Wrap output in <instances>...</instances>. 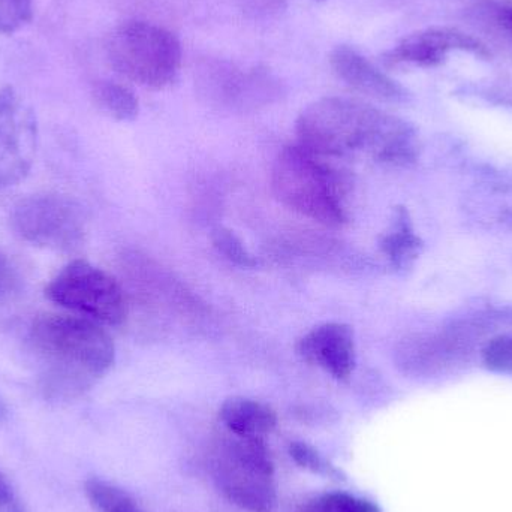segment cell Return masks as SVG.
I'll list each match as a JSON object with an SVG mask.
<instances>
[{
    "instance_id": "1",
    "label": "cell",
    "mask_w": 512,
    "mask_h": 512,
    "mask_svg": "<svg viewBox=\"0 0 512 512\" xmlns=\"http://www.w3.org/2000/svg\"><path fill=\"white\" fill-rule=\"evenodd\" d=\"M295 129L298 144L336 161L369 156L379 164L408 165L418 155L409 123L360 99H318L301 111Z\"/></svg>"
},
{
    "instance_id": "2",
    "label": "cell",
    "mask_w": 512,
    "mask_h": 512,
    "mask_svg": "<svg viewBox=\"0 0 512 512\" xmlns=\"http://www.w3.org/2000/svg\"><path fill=\"white\" fill-rule=\"evenodd\" d=\"M29 343L41 364V390L51 400H71L86 393L116 358L110 334L84 316H38L30 325Z\"/></svg>"
},
{
    "instance_id": "3",
    "label": "cell",
    "mask_w": 512,
    "mask_h": 512,
    "mask_svg": "<svg viewBox=\"0 0 512 512\" xmlns=\"http://www.w3.org/2000/svg\"><path fill=\"white\" fill-rule=\"evenodd\" d=\"M333 161L301 144L277 155L271 171V188L277 200L310 221L330 228L348 224L346 198L351 176Z\"/></svg>"
},
{
    "instance_id": "4",
    "label": "cell",
    "mask_w": 512,
    "mask_h": 512,
    "mask_svg": "<svg viewBox=\"0 0 512 512\" xmlns=\"http://www.w3.org/2000/svg\"><path fill=\"white\" fill-rule=\"evenodd\" d=\"M210 472L222 496L240 510L276 511V471L264 439H219L210 456Z\"/></svg>"
},
{
    "instance_id": "5",
    "label": "cell",
    "mask_w": 512,
    "mask_h": 512,
    "mask_svg": "<svg viewBox=\"0 0 512 512\" xmlns=\"http://www.w3.org/2000/svg\"><path fill=\"white\" fill-rule=\"evenodd\" d=\"M111 66L126 80L147 89L173 86L182 68L183 50L171 30L149 21H126L107 42Z\"/></svg>"
},
{
    "instance_id": "6",
    "label": "cell",
    "mask_w": 512,
    "mask_h": 512,
    "mask_svg": "<svg viewBox=\"0 0 512 512\" xmlns=\"http://www.w3.org/2000/svg\"><path fill=\"white\" fill-rule=\"evenodd\" d=\"M48 300L98 324L119 327L128 318V300L111 274L90 262H69L45 288Z\"/></svg>"
},
{
    "instance_id": "7",
    "label": "cell",
    "mask_w": 512,
    "mask_h": 512,
    "mask_svg": "<svg viewBox=\"0 0 512 512\" xmlns=\"http://www.w3.org/2000/svg\"><path fill=\"white\" fill-rule=\"evenodd\" d=\"M12 230L18 237L38 248L74 251L86 234V222L80 206L56 194L24 198L12 210Z\"/></svg>"
},
{
    "instance_id": "8",
    "label": "cell",
    "mask_w": 512,
    "mask_h": 512,
    "mask_svg": "<svg viewBox=\"0 0 512 512\" xmlns=\"http://www.w3.org/2000/svg\"><path fill=\"white\" fill-rule=\"evenodd\" d=\"M38 149V123L14 87L0 90V189L26 179Z\"/></svg>"
},
{
    "instance_id": "9",
    "label": "cell",
    "mask_w": 512,
    "mask_h": 512,
    "mask_svg": "<svg viewBox=\"0 0 512 512\" xmlns=\"http://www.w3.org/2000/svg\"><path fill=\"white\" fill-rule=\"evenodd\" d=\"M454 51L489 57L490 51L480 39L453 27H430L412 33L384 54L385 65H412L433 68L441 65Z\"/></svg>"
},
{
    "instance_id": "10",
    "label": "cell",
    "mask_w": 512,
    "mask_h": 512,
    "mask_svg": "<svg viewBox=\"0 0 512 512\" xmlns=\"http://www.w3.org/2000/svg\"><path fill=\"white\" fill-rule=\"evenodd\" d=\"M201 84L216 99L242 107L267 102L280 92L279 81L267 69L243 71L222 60L206 63L201 69Z\"/></svg>"
},
{
    "instance_id": "11",
    "label": "cell",
    "mask_w": 512,
    "mask_h": 512,
    "mask_svg": "<svg viewBox=\"0 0 512 512\" xmlns=\"http://www.w3.org/2000/svg\"><path fill=\"white\" fill-rule=\"evenodd\" d=\"M297 352L337 381H348L357 364L354 331L342 322H325L313 328L298 340Z\"/></svg>"
},
{
    "instance_id": "12",
    "label": "cell",
    "mask_w": 512,
    "mask_h": 512,
    "mask_svg": "<svg viewBox=\"0 0 512 512\" xmlns=\"http://www.w3.org/2000/svg\"><path fill=\"white\" fill-rule=\"evenodd\" d=\"M330 65L343 83L361 95L382 102H405L408 99V92L397 81L349 45H337L331 51Z\"/></svg>"
},
{
    "instance_id": "13",
    "label": "cell",
    "mask_w": 512,
    "mask_h": 512,
    "mask_svg": "<svg viewBox=\"0 0 512 512\" xmlns=\"http://www.w3.org/2000/svg\"><path fill=\"white\" fill-rule=\"evenodd\" d=\"M219 417L231 435L242 438L264 439L277 427V414L274 409L248 397H231L225 400Z\"/></svg>"
},
{
    "instance_id": "14",
    "label": "cell",
    "mask_w": 512,
    "mask_h": 512,
    "mask_svg": "<svg viewBox=\"0 0 512 512\" xmlns=\"http://www.w3.org/2000/svg\"><path fill=\"white\" fill-rule=\"evenodd\" d=\"M381 251L387 256L388 261L397 268L409 267L421 251V240L415 236L409 221L408 212L405 209H397L396 222L393 230L382 237Z\"/></svg>"
},
{
    "instance_id": "15",
    "label": "cell",
    "mask_w": 512,
    "mask_h": 512,
    "mask_svg": "<svg viewBox=\"0 0 512 512\" xmlns=\"http://www.w3.org/2000/svg\"><path fill=\"white\" fill-rule=\"evenodd\" d=\"M92 95L99 110L117 122H132L140 113V102L135 93L116 81H99L93 87Z\"/></svg>"
},
{
    "instance_id": "16",
    "label": "cell",
    "mask_w": 512,
    "mask_h": 512,
    "mask_svg": "<svg viewBox=\"0 0 512 512\" xmlns=\"http://www.w3.org/2000/svg\"><path fill=\"white\" fill-rule=\"evenodd\" d=\"M84 493L98 512H147L126 490L101 478L87 480Z\"/></svg>"
},
{
    "instance_id": "17",
    "label": "cell",
    "mask_w": 512,
    "mask_h": 512,
    "mask_svg": "<svg viewBox=\"0 0 512 512\" xmlns=\"http://www.w3.org/2000/svg\"><path fill=\"white\" fill-rule=\"evenodd\" d=\"M294 512H382L378 504L346 492L322 493L304 501Z\"/></svg>"
},
{
    "instance_id": "18",
    "label": "cell",
    "mask_w": 512,
    "mask_h": 512,
    "mask_svg": "<svg viewBox=\"0 0 512 512\" xmlns=\"http://www.w3.org/2000/svg\"><path fill=\"white\" fill-rule=\"evenodd\" d=\"M289 457L295 465L318 477L333 481H345L342 469L331 463L321 451L303 441H292L288 447Z\"/></svg>"
},
{
    "instance_id": "19",
    "label": "cell",
    "mask_w": 512,
    "mask_h": 512,
    "mask_svg": "<svg viewBox=\"0 0 512 512\" xmlns=\"http://www.w3.org/2000/svg\"><path fill=\"white\" fill-rule=\"evenodd\" d=\"M212 243L216 251L233 264L243 268L255 267L254 255L246 249L245 243L228 228L219 227L213 230Z\"/></svg>"
},
{
    "instance_id": "20",
    "label": "cell",
    "mask_w": 512,
    "mask_h": 512,
    "mask_svg": "<svg viewBox=\"0 0 512 512\" xmlns=\"http://www.w3.org/2000/svg\"><path fill=\"white\" fill-rule=\"evenodd\" d=\"M33 0H0V33L12 35L32 21Z\"/></svg>"
},
{
    "instance_id": "21",
    "label": "cell",
    "mask_w": 512,
    "mask_h": 512,
    "mask_svg": "<svg viewBox=\"0 0 512 512\" xmlns=\"http://www.w3.org/2000/svg\"><path fill=\"white\" fill-rule=\"evenodd\" d=\"M487 369L512 375V336H499L490 340L483 351Z\"/></svg>"
},
{
    "instance_id": "22",
    "label": "cell",
    "mask_w": 512,
    "mask_h": 512,
    "mask_svg": "<svg viewBox=\"0 0 512 512\" xmlns=\"http://www.w3.org/2000/svg\"><path fill=\"white\" fill-rule=\"evenodd\" d=\"M18 286V274L8 256L0 252V303L8 300Z\"/></svg>"
},
{
    "instance_id": "23",
    "label": "cell",
    "mask_w": 512,
    "mask_h": 512,
    "mask_svg": "<svg viewBox=\"0 0 512 512\" xmlns=\"http://www.w3.org/2000/svg\"><path fill=\"white\" fill-rule=\"evenodd\" d=\"M243 11L254 17H270L286 8L285 0H239Z\"/></svg>"
},
{
    "instance_id": "24",
    "label": "cell",
    "mask_w": 512,
    "mask_h": 512,
    "mask_svg": "<svg viewBox=\"0 0 512 512\" xmlns=\"http://www.w3.org/2000/svg\"><path fill=\"white\" fill-rule=\"evenodd\" d=\"M0 512H26L11 484L0 474Z\"/></svg>"
},
{
    "instance_id": "25",
    "label": "cell",
    "mask_w": 512,
    "mask_h": 512,
    "mask_svg": "<svg viewBox=\"0 0 512 512\" xmlns=\"http://www.w3.org/2000/svg\"><path fill=\"white\" fill-rule=\"evenodd\" d=\"M498 17L499 24L504 27L507 32H510L512 35V8L511 6H502V8L498 9Z\"/></svg>"
},
{
    "instance_id": "26",
    "label": "cell",
    "mask_w": 512,
    "mask_h": 512,
    "mask_svg": "<svg viewBox=\"0 0 512 512\" xmlns=\"http://www.w3.org/2000/svg\"><path fill=\"white\" fill-rule=\"evenodd\" d=\"M6 415H8V411H6L5 403L0 400V423L5 420Z\"/></svg>"
}]
</instances>
